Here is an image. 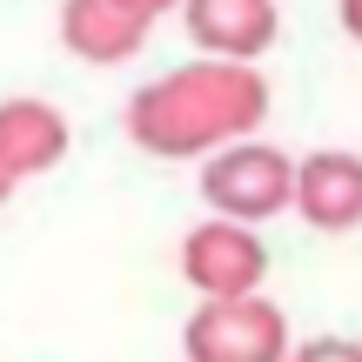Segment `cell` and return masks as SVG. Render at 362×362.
I'll use <instances>...</instances> for the list:
<instances>
[{
	"label": "cell",
	"instance_id": "obj_11",
	"mask_svg": "<svg viewBox=\"0 0 362 362\" xmlns=\"http://www.w3.org/2000/svg\"><path fill=\"white\" fill-rule=\"evenodd\" d=\"M134 13H148V21H161V13H181V0H128Z\"/></svg>",
	"mask_w": 362,
	"mask_h": 362
},
{
	"label": "cell",
	"instance_id": "obj_2",
	"mask_svg": "<svg viewBox=\"0 0 362 362\" xmlns=\"http://www.w3.org/2000/svg\"><path fill=\"white\" fill-rule=\"evenodd\" d=\"M202 202H208V215L262 228V221L296 208V161L275 141H262V134H248L235 148H215L202 161Z\"/></svg>",
	"mask_w": 362,
	"mask_h": 362
},
{
	"label": "cell",
	"instance_id": "obj_9",
	"mask_svg": "<svg viewBox=\"0 0 362 362\" xmlns=\"http://www.w3.org/2000/svg\"><path fill=\"white\" fill-rule=\"evenodd\" d=\"M288 362H362V342L356 336H309L288 349Z\"/></svg>",
	"mask_w": 362,
	"mask_h": 362
},
{
	"label": "cell",
	"instance_id": "obj_7",
	"mask_svg": "<svg viewBox=\"0 0 362 362\" xmlns=\"http://www.w3.org/2000/svg\"><path fill=\"white\" fill-rule=\"evenodd\" d=\"M155 21L134 13L128 0H61V47L88 67H121L148 47Z\"/></svg>",
	"mask_w": 362,
	"mask_h": 362
},
{
	"label": "cell",
	"instance_id": "obj_6",
	"mask_svg": "<svg viewBox=\"0 0 362 362\" xmlns=\"http://www.w3.org/2000/svg\"><path fill=\"white\" fill-rule=\"evenodd\" d=\"M296 215L315 235L362 228V155L349 148H315L296 161Z\"/></svg>",
	"mask_w": 362,
	"mask_h": 362
},
{
	"label": "cell",
	"instance_id": "obj_1",
	"mask_svg": "<svg viewBox=\"0 0 362 362\" xmlns=\"http://www.w3.org/2000/svg\"><path fill=\"white\" fill-rule=\"evenodd\" d=\"M262 121H269V81L248 61H208V54L141 81L121 107L128 141L155 161H208L215 148L262 134Z\"/></svg>",
	"mask_w": 362,
	"mask_h": 362
},
{
	"label": "cell",
	"instance_id": "obj_5",
	"mask_svg": "<svg viewBox=\"0 0 362 362\" xmlns=\"http://www.w3.org/2000/svg\"><path fill=\"white\" fill-rule=\"evenodd\" d=\"M181 27L208 61H248L282 40V7L275 0H181Z\"/></svg>",
	"mask_w": 362,
	"mask_h": 362
},
{
	"label": "cell",
	"instance_id": "obj_10",
	"mask_svg": "<svg viewBox=\"0 0 362 362\" xmlns=\"http://www.w3.org/2000/svg\"><path fill=\"white\" fill-rule=\"evenodd\" d=\"M336 13H342V34L362 47V0H336Z\"/></svg>",
	"mask_w": 362,
	"mask_h": 362
},
{
	"label": "cell",
	"instance_id": "obj_4",
	"mask_svg": "<svg viewBox=\"0 0 362 362\" xmlns=\"http://www.w3.org/2000/svg\"><path fill=\"white\" fill-rule=\"evenodd\" d=\"M181 282L202 302H235V296H262L269 282V248L248 221L208 215L181 235Z\"/></svg>",
	"mask_w": 362,
	"mask_h": 362
},
{
	"label": "cell",
	"instance_id": "obj_3",
	"mask_svg": "<svg viewBox=\"0 0 362 362\" xmlns=\"http://www.w3.org/2000/svg\"><path fill=\"white\" fill-rule=\"evenodd\" d=\"M288 315L269 296H235V302H202L181 329L188 362H288Z\"/></svg>",
	"mask_w": 362,
	"mask_h": 362
},
{
	"label": "cell",
	"instance_id": "obj_12",
	"mask_svg": "<svg viewBox=\"0 0 362 362\" xmlns=\"http://www.w3.org/2000/svg\"><path fill=\"white\" fill-rule=\"evenodd\" d=\"M13 188H21V181H13L7 168H0V202H7V194H13Z\"/></svg>",
	"mask_w": 362,
	"mask_h": 362
},
{
	"label": "cell",
	"instance_id": "obj_8",
	"mask_svg": "<svg viewBox=\"0 0 362 362\" xmlns=\"http://www.w3.org/2000/svg\"><path fill=\"white\" fill-rule=\"evenodd\" d=\"M67 148H74V128H67V115L54 101H40V94L0 101V168L13 181H34V175L61 168Z\"/></svg>",
	"mask_w": 362,
	"mask_h": 362
}]
</instances>
